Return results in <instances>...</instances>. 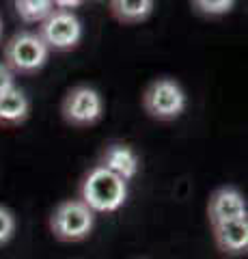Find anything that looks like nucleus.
Instances as JSON below:
<instances>
[{"mask_svg": "<svg viewBox=\"0 0 248 259\" xmlns=\"http://www.w3.org/2000/svg\"><path fill=\"white\" fill-rule=\"evenodd\" d=\"M233 3L231 0H194L192 3V9L207 18H218V15H227L233 9Z\"/></svg>", "mask_w": 248, "mask_h": 259, "instance_id": "obj_13", "label": "nucleus"}, {"mask_svg": "<svg viewBox=\"0 0 248 259\" xmlns=\"http://www.w3.org/2000/svg\"><path fill=\"white\" fill-rule=\"evenodd\" d=\"M50 50L37 32L22 30L5 46V65L13 74H35L47 63Z\"/></svg>", "mask_w": 248, "mask_h": 259, "instance_id": "obj_4", "label": "nucleus"}, {"mask_svg": "<svg viewBox=\"0 0 248 259\" xmlns=\"http://www.w3.org/2000/svg\"><path fill=\"white\" fill-rule=\"evenodd\" d=\"M47 46V50L67 52L74 50L82 39V24L69 11L54 9L47 18L41 22V28L37 32Z\"/></svg>", "mask_w": 248, "mask_h": 259, "instance_id": "obj_6", "label": "nucleus"}, {"mask_svg": "<svg viewBox=\"0 0 248 259\" xmlns=\"http://www.w3.org/2000/svg\"><path fill=\"white\" fill-rule=\"evenodd\" d=\"M30 115V100L22 89L13 87L11 91L0 95V127L22 125Z\"/></svg>", "mask_w": 248, "mask_h": 259, "instance_id": "obj_10", "label": "nucleus"}, {"mask_svg": "<svg viewBox=\"0 0 248 259\" xmlns=\"http://www.w3.org/2000/svg\"><path fill=\"white\" fill-rule=\"evenodd\" d=\"M80 201L93 214H113L127 201V184L104 166H93L80 186Z\"/></svg>", "mask_w": 248, "mask_h": 259, "instance_id": "obj_1", "label": "nucleus"}, {"mask_svg": "<svg viewBox=\"0 0 248 259\" xmlns=\"http://www.w3.org/2000/svg\"><path fill=\"white\" fill-rule=\"evenodd\" d=\"M15 87V74L7 67L5 63H0V95H5L7 91H11Z\"/></svg>", "mask_w": 248, "mask_h": 259, "instance_id": "obj_15", "label": "nucleus"}, {"mask_svg": "<svg viewBox=\"0 0 248 259\" xmlns=\"http://www.w3.org/2000/svg\"><path fill=\"white\" fill-rule=\"evenodd\" d=\"M82 3L80 0H57L54 3V9H61V11H69L71 13V9H76V7H80Z\"/></svg>", "mask_w": 248, "mask_h": 259, "instance_id": "obj_16", "label": "nucleus"}, {"mask_svg": "<svg viewBox=\"0 0 248 259\" xmlns=\"http://www.w3.org/2000/svg\"><path fill=\"white\" fill-rule=\"evenodd\" d=\"M63 119L74 127H86L97 123L104 115V100L93 87L78 84L69 89L63 100Z\"/></svg>", "mask_w": 248, "mask_h": 259, "instance_id": "obj_5", "label": "nucleus"}, {"mask_svg": "<svg viewBox=\"0 0 248 259\" xmlns=\"http://www.w3.org/2000/svg\"><path fill=\"white\" fill-rule=\"evenodd\" d=\"M13 233H15V216L9 207L0 205V246L11 242Z\"/></svg>", "mask_w": 248, "mask_h": 259, "instance_id": "obj_14", "label": "nucleus"}, {"mask_svg": "<svg viewBox=\"0 0 248 259\" xmlns=\"http://www.w3.org/2000/svg\"><path fill=\"white\" fill-rule=\"evenodd\" d=\"M0 37H3V20H0Z\"/></svg>", "mask_w": 248, "mask_h": 259, "instance_id": "obj_17", "label": "nucleus"}, {"mask_svg": "<svg viewBox=\"0 0 248 259\" xmlns=\"http://www.w3.org/2000/svg\"><path fill=\"white\" fill-rule=\"evenodd\" d=\"M100 166H104L106 171H110L117 177H121V180L127 184L138 175L140 158H138V153H136L132 147H127V145H110V147L104 151Z\"/></svg>", "mask_w": 248, "mask_h": 259, "instance_id": "obj_8", "label": "nucleus"}, {"mask_svg": "<svg viewBox=\"0 0 248 259\" xmlns=\"http://www.w3.org/2000/svg\"><path fill=\"white\" fill-rule=\"evenodd\" d=\"M214 242L225 255H242L248 250V218L212 227Z\"/></svg>", "mask_w": 248, "mask_h": 259, "instance_id": "obj_9", "label": "nucleus"}, {"mask_svg": "<svg viewBox=\"0 0 248 259\" xmlns=\"http://www.w3.org/2000/svg\"><path fill=\"white\" fill-rule=\"evenodd\" d=\"M95 214L80 199H67L54 207L50 216V231L61 242H82L91 236Z\"/></svg>", "mask_w": 248, "mask_h": 259, "instance_id": "obj_2", "label": "nucleus"}, {"mask_svg": "<svg viewBox=\"0 0 248 259\" xmlns=\"http://www.w3.org/2000/svg\"><path fill=\"white\" fill-rule=\"evenodd\" d=\"M207 218H210L212 227L246 218L244 194L237 188H233V186H222V188H218L210 197V203H207Z\"/></svg>", "mask_w": 248, "mask_h": 259, "instance_id": "obj_7", "label": "nucleus"}, {"mask_svg": "<svg viewBox=\"0 0 248 259\" xmlns=\"http://www.w3.org/2000/svg\"><path fill=\"white\" fill-rule=\"evenodd\" d=\"M186 104V91L173 78H158L142 93V108L151 119L158 121H173L181 117Z\"/></svg>", "mask_w": 248, "mask_h": 259, "instance_id": "obj_3", "label": "nucleus"}, {"mask_svg": "<svg viewBox=\"0 0 248 259\" xmlns=\"http://www.w3.org/2000/svg\"><path fill=\"white\" fill-rule=\"evenodd\" d=\"M13 7L20 20L26 24L43 22L54 11V3H50V0H15Z\"/></svg>", "mask_w": 248, "mask_h": 259, "instance_id": "obj_12", "label": "nucleus"}, {"mask_svg": "<svg viewBox=\"0 0 248 259\" xmlns=\"http://www.w3.org/2000/svg\"><path fill=\"white\" fill-rule=\"evenodd\" d=\"M154 0H113L110 11L121 24H138L154 13Z\"/></svg>", "mask_w": 248, "mask_h": 259, "instance_id": "obj_11", "label": "nucleus"}]
</instances>
